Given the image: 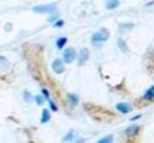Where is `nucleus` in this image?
Wrapping results in <instances>:
<instances>
[{
    "instance_id": "f257e3e1",
    "label": "nucleus",
    "mask_w": 154,
    "mask_h": 143,
    "mask_svg": "<svg viewBox=\"0 0 154 143\" xmlns=\"http://www.w3.org/2000/svg\"><path fill=\"white\" fill-rule=\"evenodd\" d=\"M24 52V58L27 60V66L30 70V75L35 81H38L42 87H47L48 82V72L45 69V63H44V54L41 46L36 45H24L23 46Z\"/></svg>"
},
{
    "instance_id": "f03ea898",
    "label": "nucleus",
    "mask_w": 154,
    "mask_h": 143,
    "mask_svg": "<svg viewBox=\"0 0 154 143\" xmlns=\"http://www.w3.org/2000/svg\"><path fill=\"white\" fill-rule=\"evenodd\" d=\"M84 112L96 122L99 124H114L117 121H120L121 115L115 110V109H109L103 104L94 103V101H85L82 104Z\"/></svg>"
},
{
    "instance_id": "7ed1b4c3",
    "label": "nucleus",
    "mask_w": 154,
    "mask_h": 143,
    "mask_svg": "<svg viewBox=\"0 0 154 143\" xmlns=\"http://www.w3.org/2000/svg\"><path fill=\"white\" fill-rule=\"evenodd\" d=\"M132 104H133L135 109H144V107L153 106L154 104V85H150L142 95L135 97L133 101H132Z\"/></svg>"
},
{
    "instance_id": "20e7f679",
    "label": "nucleus",
    "mask_w": 154,
    "mask_h": 143,
    "mask_svg": "<svg viewBox=\"0 0 154 143\" xmlns=\"http://www.w3.org/2000/svg\"><path fill=\"white\" fill-rule=\"evenodd\" d=\"M109 36H111V31L106 28V27H100L99 30H96L93 34H91V45L96 48H100L109 39Z\"/></svg>"
},
{
    "instance_id": "39448f33",
    "label": "nucleus",
    "mask_w": 154,
    "mask_h": 143,
    "mask_svg": "<svg viewBox=\"0 0 154 143\" xmlns=\"http://www.w3.org/2000/svg\"><path fill=\"white\" fill-rule=\"evenodd\" d=\"M57 9H58V4H57L55 1H52V3H44V4H36V6H33V7H32V12H35V13H48V15H52V13L57 12Z\"/></svg>"
},
{
    "instance_id": "423d86ee",
    "label": "nucleus",
    "mask_w": 154,
    "mask_h": 143,
    "mask_svg": "<svg viewBox=\"0 0 154 143\" xmlns=\"http://www.w3.org/2000/svg\"><path fill=\"white\" fill-rule=\"evenodd\" d=\"M61 58L66 63V66L72 64V63H75L78 60V51L75 48H64L63 52H61Z\"/></svg>"
},
{
    "instance_id": "0eeeda50",
    "label": "nucleus",
    "mask_w": 154,
    "mask_h": 143,
    "mask_svg": "<svg viewBox=\"0 0 154 143\" xmlns=\"http://www.w3.org/2000/svg\"><path fill=\"white\" fill-rule=\"evenodd\" d=\"M112 93H115V94L118 95H124V97H127V95H130V88L127 87V84H126V79H123L120 84H117L115 87H111L109 88Z\"/></svg>"
},
{
    "instance_id": "6e6552de",
    "label": "nucleus",
    "mask_w": 154,
    "mask_h": 143,
    "mask_svg": "<svg viewBox=\"0 0 154 143\" xmlns=\"http://www.w3.org/2000/svg\"><path fill=\"white\" fill-rule=\"evenodd\" d=\"M115 110L120 113V115H129L135 110L133 104L132 103H127V101H118L115 104Z\"/></svg>"
},
{
    "instance_id": "1a4fd4ad",
    "label": "nucleus",
    "mask_w": 154,
    "mask_h": 143,
    "mask_svg": "<svg viewBox=\"0 0 154 143\" xmlns=\"http://www.w3.org/2000/svg\"><path fill=\"white\" fill-rule=\"evenodd\" d=\"M51 70L55 73V75H61V73H64V70H66V63L63 61V58H54L51 61Z\"/></svg>"
},
{
    "instance_id": "9d476101",
    "label": "nucleus",
    "mask_w": 154,
    "mask_h": 143,
    "mask_svg": "<svg viewBox=\"0 0 154 143\" xmlns=\"http://www.w3.org/2000/svg\"><path fill=\"white\" fill-rule=\"evenodd\" d=\"M79 104V97L78 94L67 93L66 94V106H67V113H70V109H75Z\"/></svg>"
},
{
    "instance_id": "9b49d317",
    "label": "nucleus",
    "mask_w": 154,
    "mask_h": 143,
    "mask_svg": "<svg viewBox=\"0 0 154 143\" xmlns=\"http://www.w3.org/2000/svg\"><path fill=\"white\" fill-rule=\"evenodd\" d=\"M88 58H90V49H88V48H81V49L78 51V60H76V64H78L79 67H82V66L88 61Z\"/></svg>"
},
{
    "instance_id": "f8f14e48",
    "label": "nucleus",
    "mask_w": 154,
    "mask_h": 143,
    "mask_svg": "<svg viewBox=\"0 0 154 143\" xmlns=\"http://www.w3.org/2000/svg\"><path fill=\"white\" fill-rule=\"evenodd\" d=\"M145 67H147L148 75L154 79V49L148 52V55H147V58H145Z\"/></svg>"
},
{
    "instance_id": "ddd939ff",
    "label": "nucleus",
    "mask_w": 154,
    "mask_h": 143,
    "mask_svg": "<svg viewBox=\"0 0 154 143\" xmlns=\"http://www.w3.org/2000/svg\"><path fill=\"white\" fill-rule=\"evenodd\" d=\"M12 69H14V66H12V63L8 60V57L0 55V72H2V73H11Z\"/></svg>"
},
{
    "instance_id": "4468645a",
    "label": "nucleus",
    "mask_w": 154,
    "mask_h": 143,
    "mask_svg": "<svg viewBox=\"0 0 154 143\" xmlns=\"http://www.w3.org/2000/svg\"><path fill=\"white\" fill-rule=\"evenodd\" d=\"M76 139H78V131H76V130H69V131L63 136L61 142L63 143H73Z\"/></svg>"
},
{
    "instance_id": "2eb2a0df",
    "label": "nucleus",
    "mask_w": 154,
    "mask_h": 143,
    "mask_svg": "<svg viewBox=\"0 0 154 143\" xmlns=\"http://www.w3.org/2000/svg\"><path fill=\"white\" fill-rule=\"evenodd\" d=\"M117 46H118V49H120L123 54H130L129 43L126 42V39H124V37H118V39H117Z\"/></svg>"
},
{
    "instance_id": "dca6fc26",
    "label": "nucleus",
    "mask_w": 154,
    "mask_h": 143,
    "mask_svg": "<svg viewBox=\"0 0 154 143\" xmlns=\"http://www.w3.org/2000/svg\"><path fill=\"white\" fill-rule=\"evenodd\" d=\"M67 42H69L67 36H60V37H57V39H55V48H57L58 51H61V49H64V48H66Z\"/></svg>"
},
{
    "instance_id": "f3484780",
    "label": "nucleus",
    "mask_w": 154,
    "mask_h": 143,
    "mask_svg": "<svg viewBox=\"0 0 154 143\" xmlns=\"http://www.w3.org/2000/svg\"><path fill=\"white\" fill-rule=\"evenodd\" d=\"M50 121H51V110L44 107L42 113H41V124H48Z\"/></svg>"
},
{
    "instance_id": "a211bd4d",
    "label": "nucleus",
    "mask_w": 154,
    "mask_h": 143,
    "mask_svg": "<svg viewBox=\"0 0 154 143\" xmlns=\"http://www.w3.org/2000/svg\"><path fill=\"white\" fill-rule=\"evenodd\" d=\"M135 28V24L133 22H120L118 24V31L120 33H126V31H130Z\"/></svg>"
},
{
    "instance_id": "6ab92c4d",
    "label": "nucleus",
    "mask_w": 154,
    "mask_h": 143,
    "mask_svg": "<svg viewBox=\"0 0 154 143\" xmlns=\"http://www.w3.org/2000/svg\"><path fill=\"white\" fill-rule=\"evenodd\" d=\"M120 143H142V137H127L120 134Z\"/></svg>"
},
{
    "instance_id": "aec40b11",
    "label": "nucleus",
    "mask_w": 154,
    "mask_h": 143,
    "mask_svg": "<svg viewBox=\"0 0 154 143\" xmlns=\"http://www.w3.org/2000/svg\"><path fill=\"white\" fill-rule=\"evenodd\" d=\"M120 4H121V1H120V0H106L105 7H106L108 10H115V9H118V7H120Z\"/></svg>"
},
{
    "instance_id": "412c9836",
    "label": "nucleus",
    "mask_w": 154,
    "mask_h": 143,
    "mask_svg": "<svg viewBox=\"0 0 154 143\" xmlns=\"http://www.w3.org/2000/svg\"><path fill=\"white\" fill-rule=\"evenodd\" d=\"M47 103H48V106H50V110H51V112H58V110H60V104L57 103V100H55L54 97H51Z\"/></svg>"
},
{
    "instance_id": "4be33fe9",
    "label": "nucleus",
    "mask_w": 154,
    "mask_h": 143,
    "mask_svg": "<svg viewBox=\"0 0 154 143\" xmlns=\"http://www.w3.org/2000/svg\"><path fill=\"white\" fill-rule=\"evenodd\" d=\"M33 101H35V103H36L38 106H41V107H42V106H44V104L47 103L45 97H44L42 94H36V95H35V98H33Z\"/></svg>"
},
{
    "instance_id": "5701e85b",
    "label": "nucleus",
    "mask_w": 154,
    "mask_h": 143,
    "mask_svg": "<svg viewBox=\"0 0 154 143\" xmlns=\"http://www.w3.org/2000/svg\"><path fill=\"white\" fill-rule=\"evenodd\" d=\"M114 134H108V136H103V137H100L99 140L96 143H114Z\"/></svg>"
},
{
    "instance_id": "b1692460",
    "label": "nucleus",
    "mask_w": 154,
    "mask_h": 143,
    "mask_svg": "<svg viewBox=\"0 0 154 143\" xmlns=\"http://www.w3.org/2000/svg\"><path fill=\"white\" fill-rule=\"evenodd\" d=\"M23 98L29 103V101H32V100L35 98V95L30 94V91H29V90H24V91H23Z\"/></svg>"
},
{
    "instance_id": "393cba45",
    "label": "nucleus",
    "mask_w": 154,
    "mask_h": 143,
    "mask_svg": "<svg viewBox=\"0 0 154 143\" xmlns=\"http://www.w3.org/2000/svg\"><path fill=\"white\" fill-rule=\"evenodd\" d=\"M58 19H60V13H58V12H55V13H52V15L48 16V22H50V24H54V22L58 21Z\"/></svg>"
},
{
    "instance_id": "a878e982",
    "label": "nucleus",
    "mask_w": 154,
    "mask_h": 143,
    "mask_svg": "<svg viewBox=\"0 0 154 143\" xmlns=\"http://www.w3.org/2000/svg\"><path fill=\"white\" fill-rule=\"evenodd\" d=\"M52 27H54V28H63V27H64V19L60 18L58 21H55V22L52 24Z\"/></svg>"
},
{
    "instance_id": "bb28decb",
    "label": "nucleus",
    "mask_w": 154,
    "mask_h": 143,
    "mask_svg": "<svg viewBox=\"0 0 154 143\" xmlns=\"http://www.w3.org/2000/svg\"><path fill=\"white\" fill-rule=\"evenodd\" d=\"M141 116H142L141 113H139V115H135V116H132V118H130L129 121H130V122H136L138 119H141Z\"/></svg>"
},
{
    "instance_id": "cd10ccee",
    "label": "nucleus",
    "mask_w": 154,
    "mask_h": 143,
    "mask_svg": "<svg viewBox=\"0 0 154 143\" xmlns=\"http://www.w3.org/2000/svg\"><path fill=\"white\" fill-rule=\"evenodd\" d=\"M12 30V22H6L5 24V31H11Z\"/></svg>"
},
{
    "instance_id": "c85d7f7f",
    "label": "nucleus",
    "mask_w": 154,
    "mask_h": 143,
    "mask_svg": "<svg viewBox=\"0 0 154 143\" xmlns=\"http://www.w3.org/2000/svg\"><path fill=\"white\" fill-rule=\"evenodd\" d=\"M73 143H85V139H82V137H78V139H76V140H75Z\"/></svg>"
}]
</instances>
